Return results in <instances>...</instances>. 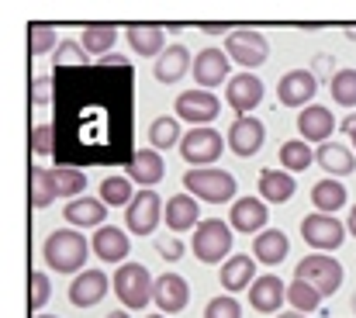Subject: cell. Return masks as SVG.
<instances>
[{
    "mask_svg": "<svg viewBox=\"0 0 356 318\" xmlns=\"http://www.w3.org/2000/svg\"><path fill=\"white\" fill-rule=\"evenodd\" d=\"M90 249H94V246H90L80 232H73V228H56V232H49V239H45V246H42V260H45L49 270H56V273H83V263H87Z\"/></svg>",
    "mask_w": 356,
    "mask_h": 318,
    "instance_id": "6da1fadb",
    "label": "cell"
},
{
    "mask_svg": "<svg viewBox=\"0 0 356 318\" xmlns=\"http://www.w3.org/2000/svg\"><path fill=\"white\" fill-rule=\"evenodd\" d=\"M111 284H115V294L128 312H142L152 301V291H156V280L142 263H121Z\"/></svg>",
    "mask_w": 356,
    "mask_h": 318,
    "instance_id": "7a4b0ae2",
    "label": "cell"
},
{
    "mask_svg": "<svg viewBox=\"0 0 356 318\" xmlns=\"http://www.w3.org/2000/svg\"><path fill=\"white\" fill-rule=\"evenodd\" d=\"M184 187H187V194H194L197 201H208V205H225L236 198V177L229 170H218V166L187 170Z\"/></svg>",
    "mask_w": 356,
    "mask_h": 318,
    "instance_id": "3957f363",
    "label": "cell"
},
{
    "mask_svg": "<svg viewBox=\"0 0 356 318\" xmlns=\"http://www.w3.org/2000/svg\"><path fill=\"white\" fill-rule=\"evenodd\" d=\"M232 225H225L222 218H204L197 228H194V239H191V249L201 263H222L229 253H232Z\"/></svg>",
    "mask_w": 356,
    "mask_h": 318,
    "instance_id": "277c9868",
    "label": "cell"
},
{
    "mask_svg": "<svg viewBox=\"0 0 356 318\" xmlns=\"http://www.w3.org/2000/svg\"><path fill=\"white\" fill-rule=\"evenodd\" d=\"M229 138H222L211 125L208 128H191L180 142V156L191 163V170H204V166H215L225 152Z\"/></svg>",
    "mask_w": 356,
    "mask_h": 318,
    "instance_id": "5b68a950",
    "label": "cell"
},
{
    "mask_svg": "<svg viewBox=\"0 0 356 318\" xmlns=\"http://www.w3.org/2000/svg\"><path fill=\"white\" fill-rule=\"evenodd\" d=\"M225 52L236 66H242V73H252L256 66H263L270 59V42L256 28H236L225 38Z\"/></svg>",
    "mask_w": 356,
    "mask_h": 318,
    "instance_id": "8992f818",
    "label": "cell"
},
{
    "mask_svg": "<svg viewBox=\"0 0 356 318\" xmlns=\"http://www.w3.org/2000/svg\"><path fill=\"white\" fill-rule=\"evenodd\" d=\"M294 277L315 284L322 291V298H332L343 287V263L332 260V256H325V253H312V256H305L294 267Z\"/></svg>",
    "mask_w": 356,
    "mask_h": 318,
    "instance_id": "52a82bcc",
    "label": "cell"
},
{
    "mask_svg": "<svg viewBox=\"0 0 356 318\" xmlns=\"http://www.w3.org/2000/svg\"><path fill=\"white\" fill-rule=\"evenodd\" d=\"M346 225L336 218V214H305L301 218V239L312 246V249H318V253H336L339 246H343V239H346Z\"/></svg>",
    "mask_w": 356,
    "mask_h": 318,
    "instance_id": "ba28073f",
    "label": "cell"
},
{
    "mask_svg": "<svg viewBox=\"0 0 356 318\" xmlns=\"http://www.w3.org/2000/svg\"><path fill=\"white\" fill-rule=\"evenodd\" d=\"M191 73H194V84L201 90H211V87H222V84L232 80V59H229L225 49L208 45V49H201L194 56V70Z\"/></svg>",
    "mask_w": 356,
    "mask_h": 318,
    "instance_id": "9c48e42d",
    "label": "cell"
},
{
    "mask_svg": "<svg viewBox=\"0 0 356 318\" xmlns=\"http://www.w3.org/2000/svg\"><path fill=\"white\" fill-rule=\"evenodd\" d=\"M159 218H163V201H159L156 191H138L131 198V205L124 208V225L135 235H152Z\"/></svg>",
    "mask_w": 356,
    "mask_h": 318,
    "instance_id": "30bf717a",
    "label": "cell"
},
{
    "mask_svg": "<svg viewBox=\"0 0 356 318\" xmlns=\"http://www.w3.org/2000/svg\"><path fill=\"white\" fill-rule=\"evenodd\" d=\"M315 94H318V80H315L312 70H291L277 84V101L284 107H301L305 111V107H312Z\"/></svg>",
    "mask_w": 356,
    "mask_h": 318,
    "instance_id": "8fae6325",
    "label": "cell"
},
{
    "mask_svg": "<svg viewBox=\"0 0 356 318\" xmlns=\"http://www.w3.org/2000/svg\"><path fill=\"white\" fill-rule=\"evenodd\" d=\"M222 111V101L211 94V90H187V94H177V118L180 121H191L194 128H208V121H215Z\"/></svg>",
    "mask_w": 356,
    "mask_h": 318,
    "instance_id": "7c38bea8",
    "label": "cell"
},
{
    "mask_svg": "<svg viewBox=\"0 0 356 318\" xmlns=\"http://www.w3.org/2000/svg\"><path fill=\"white\" fill-rule=\"evenodd\" d=\"M225 104L242 114H252L256 107L263 104V80L256 73H236L229 84H225Z\"/></svg>",
    "mask_w": 356,
    "mask_h": 318,
    "instance_id": "4fadbf2b",
    "label": "cell"
},
{
    "mask_svg": "<svg viewBox=\"0 0 356 318\" xmlns=\"http://www.w3.org/2000/svg\"><path fill=\"white\" fill-rule=\"evenodd\" d=\"M263 142H266V125H263L259 118L242 114V118L232 121V128H229V149L236 152L238 159L256 156V152L263 149Z\"/></svg>",
    "mask_w": 356,
    "mask_h": 318,
    "instance_id": "5bb4252c",
    "label": "cell"
},
{
    "mask_svg": "<svg viewBox=\"0 0 356 318\" xmlns=\"http://www.w3.org/2000/svg\"><path fill=\"white\" fill-rule=\"evenodd\" d=\"M111 287H115V284L108 280L104 270H83V273H76L73 284H70V301H73L76 308H94V305H101V301L108 298Z\"/></svg>",
    "mask_w": 356,
    "mask_h": 318,
    "instance_id": "9a60e30c",
    "label": "cell"
},
{
    "mask_svg": "<svg viewBox=\"0 0 356 318\" xmlns=\"http://www.w3.org/2000/svg\"><path fill=\"white\" fill-rule=\"evenodd\" d=\"M152 301L159 308V315H177L191 305V287L180 273H163L156 277V291H152Z\"/></svg>",
    "mask_w": 356,
    "mask_h": 318,
    "instance_id": "2e32d148",
    "label": "cell"
},
{
    "mask_svg": "<svg viewBox=\"0 0 356 318\" xmlns=\"http://www.w3.org/2000/svg\"><path fill=\"white\" fill-rule=\"evenodd\" d=\"M124 177H128L131 184H138L142 191H152V187L166 177V163H163V156H159L156 149H142V152H135V156L128 159Z\"/></svg>",
    "mask_w": 356,
    "mask_h": 318,
    "instance_id": "e0dca14e",
    "label": "cell"
},
{
    "mask_svg": "<svg viewBox=\"0 0 356 318\" xmlns=\"http://www.w3.org/2000/svg\"><path fill=\"white\" fill-rule=\"evenodd\" d=\"M266 221H270V208H266L263 198H238L236 205H232V214H229V225L236 232H242V235L266 232Z\"/></svg>",
    "mask_w": 356,
    "mask_h": 318,
    "instance_id": "ac0fdd59",
    "label": "cell"
},
{
    "mask_svg": "<svg viewBox=\"0 0 356 318\" xmlns=\"http://www.w3.org/2000/svg\"><path fill=\"white\" fill-rule=\"evenodd\" d=\"M284 298H287V284L277 273H263L249 287V308H256L263 315H277V308L284 305Z\"/></svg>",
    "mask_w": 356,
    "mask_h": 318,
    "instance_id": "d6986e66",
    "label": "cell"
},
{
    "mask_svg": "<svg viewBox=\"0 0 356 318\" xmlns=\"http://www.w3.org/2000/svg\"><path fill=\"white\" fill-rule=\"evenodd\" d=\"M94 256L97 260H104V263H124L128 260V253H131V239H128V232H121L118 225H101L97 232H94Z\"/></svg>",
    "mask_w": 356,
    "mask_h": 318,
    "instance_id": "ffe728a7",
    "label": "cell"
},
{
    "mask_svg": "<svg viewBox=\"0 0 356 318\" xmlns=\"http://www.w3.org/2000/svg\"><path fill=\"white\" fill-rule=\"evenodd\" d=\"M124 38H128V45H131L142 59H152V56L159 59V56L170 49L163 24H142V21H138V24H128V28H124Z\"/></svg>",
    "mask_w": 356,
    "mask_h": 318,
    "instance_id": "44dd1931",
    "label": "cell"
},
{
    "mask_svg": "<svg viewBox=\"0 0 356 318\" xmlns=\"http://www.w3.org/2000/svg\"><path fill=\"white\" fill-rule=\"evenodd\" d=\"M166 218V228L170 232H187V228H197L201 225V205L194 194H173L163 208Z\"/></svg>",
    "mask_w": 356,
    "mask_h": 318,
    "instance_id": "7402d4cb",
    "label": "cell"
},
{
    "mask_svg": "<svg viewBox=\"0 0 356 318\" xmlns=\"http://www.w3.org/2000/svg\"><path fill=\"white\" fill-rule=\"evenodd\" d=\"M332 128H336V118H332L329 107L312 104V107H305V111L298 114V132H301L305 142H318V145H325L329 135H332Z\"/></svg>",
    "mask_w": 356,
    "mask_h": 318,
    "instance_id": "603a6c76",
    "label": "cell"
},
{
    "mask_svg": "<svg viewBox=\"0 0 356 318\" xmlns=\"http://www.w3.org/2000/svg\"><path fill=\"white\" fill-rule=\"evenodd\" d=\"M194 70V59H191V52H187V45H170L159 59H156V66H152V77L159 80V84H177V80H184L187 73Z\"/></svg>",
    "mask_w": 356,
    "mask_h": 318,
    "instance_id": "cb8c5ba5",
    "label": "cell"
},
{
    "mask_svg": "<svg viewBox=\"0 0 356 318\" xmlns=\"http://www.w3.org/2000/svg\"><path fill=\"white\" fill-rule=\"evenodd\" d=\"M291 253V239L280 232V228H266L252 239V260L256 263H266V267H280Z\"/></svg>",
    "mask_w": 356,
    "mask_h": 318,
    "instance_id": "d4e9b609",
    "label": "cell"
},
{
    "mask_svg": "<svg viewBox=\"0 0 356 318\" xmlns=\"http://www.w3.org/2000/svg\"><path fill=\"white\" fill-rule=\"evenodd\" d=\"M218 280H222V287H225L229 294L249 291V287L256 284V260H249V253L225 260V263H222V273H218Z\"/></svg>",
    "mask_w": 356,
    "mask_h": 318,
    "instance_id": "484cf974",
    "label": "cell"
},
{
    "mask_svg": "<svg viewBox=\"0 0 356 318\" xmlns=\"http://www.w3.org/2000/svg\"><path fill=\"white\" fill-rule=\"evenodd\" d=\"M315 163H318L332 180H336V177H350L356 170V152L346 149V145H339V142H325V145L315 149Z\"/></svg>",
    "mask_w": 356,
    "mask_h": 318,
    "instance_id": "4316f807",
    "label": "cell"
},
{
    "mask_svg": "<svg viewBox=\"0 0 356 318\" xmlns=\"http://www.w3.org/2000/svg\"><path fill=\"white\" fill-rule=\"evenodd\" d=\"M63 214H66V221L70 225H76V228H101L104 225V218H108V205L101 201V198H76V201H70L66 208H63Z\"/></svg>",
    "mask_w": 356,
    "mask_h": 318,
    "instance_id": "83f0119b",
    "label": "cell"
},
{
    "mask_svg": "<svg viewBox=\"0 0 356 318\" xmlns=\"http://www.w3.org/2000/svg\"><path fill=\"white\" fill-rule=\"evenodd\" d=\"M294 191H298V184L287 170H263L259 173V198L266 205H284L294 198Z\"/></svg>",
    "mask_w": 356,
    "mask_h": 318,
    "instance_id": "f1b7e54d",
    "label": "cell"
},
{
    "mask_svg": "<svg viewBox=\"0 0 356 318\" xmlns=\"http://www.w3.org/2000/svg\"><path fill=\"white\" fill-rule=\"evenodd\" d=\"M312 205H315V212L336 214L343 205H346V187H343L339 180L325 177V180H318V184L312 187Z\"/></svg>",
    "mask_w": 356,
    "mask_h": 318,
    "instance_id": "f546056e",
    "label": "cell"
},
{
    "mask_svg": "<svg viewBox=\"0 0 356 318\" xmlns=\"http://www.w3.org/2000/svg\"><path fill=\"white\" fill-rule=\"evenodd\" d=\"M184 142V132H180V118L173 114H159L152 125H149V145L159 152V149H173Z\"/></svg>",
    "mask_w": 356,
    "mask_h": 318,
    "instance_id": "4dcf8cb0",
    "label": "cell"
},
{
    "mask_svg": "<svg viewBox=\"0 0 356 318\" xmlns=\"http://www.w3.org/2000/svg\"><path fill=\"white\" fill-rule=\"evenodd\" d=\"M118 42V28L115 24H83V49L87 56H108Z\"/></svg>",
    "mask_w": 356,
    "mask_h": 318,
    "instance_id": "1f68e13d",
    "label": "cell"
},
{
    "mask_svg": "<svg viewBox=\"0 0 356 318\" xmlns=\"http://www.w3.org/2000/svg\"><path fill=\"white\" fill-rule=\"evenodd\" d=\"M287 301L294 305V312H301V315H312V312H318V305L325 301L322 298V291L315 287V284H308V280H291L287 284Z\"/></svg>",
    "mask_w": 356,
    "mask_h": 318,
    "instance_id": "d6a6232c",
    "label": "cell"
},
{
    "mask_svg": "<svg viewBox=\"0 0 356 318\" xmlns=\"http://www.w3.org/2000/svg\"><path fill=\"white\" fill-rule=\"evenodd\" d=\"M312 163H315V152L308 149L305 138H291V142L280 145V166H284L287 173H305Z\"/></svg>",
    "mask_w": 356,
    "mask_h": 318,
    "instance_id": "836d02e7",
    "label": "cell"
},
{
    "mask_svg": "<svg viewBox=\"0 0 356 318\" xmlns=\"http://www.w3.org/2000/svg\"><path fill=\"white\" fill-rule=\"evenodd\" d=\"M56 198H59V187H56V170L35 166V170H31V205H35V208H49Z\"/></svg>",
    "mask_w": 356,
    "mask_h": 318,
    "instance_id": "e575fe53",
    "label": "cell"
},
{
    "mask_svg": "<svg viewBox=\"0 0 356 318\" xmlns=\"http://www.w3.org/2000/svg\"><path fill=\"white\" fill-rule=\"evenodd\" d=\"M131 180L128 177H104L101 180V201L111 208H128L131 205Z\"/></svg>",
    "mask_w": 356,
    "mask_h": 318,
    "instance_id": "d590c367",
    "label": "cell"
},
{
    "mask_svg": "<svg viewBox=\"0 0 356 318\" xmlns=\"http://www.w3.org/2000/svg\"><path fill=\"white\" fill-rule=\"evenodd\" d=\"M56 187H59V198L76 201L87 191V177L80 166H56Z\"/></svg>",
    "mask_w": 356,
    "mask_h": 318,
    "instance_id": "8d00e7d4",
    "label": "cell"
},
{
    "mask_svg": "<svg viewBox=\"0 0 356 318\" xmlns=\"http://www.w3.org/2000/svg\"><path fill=\"white\" fill-rule=\"evenodd\" d=\"M56 70H87V49L76 42V38H66L59 49H56V59H52Z\"/></svg>",
    "mask_w": 356,
    "mask_h": 318,
    "instance_id": "74e56055",
    "label": "cell"
},
{
    "mask_svg": "<svg viewBox=\"0 0 356 318\" xmlns=\"http://www.w3.org/2000/svg\"><path fill=\"white\" fill-rule=\"evenodd\" d=\"M329 90H332V101L343 107H356V70H339L332 80H329Z\"/></svg>",
    "mask_w": 356,
    "mask_h": 318,
    "instance_id": "f35d334b",
    "label": "cell"
},
{
    "mask_svg": "<svg viewBox=\"0 0 356 318\" xmlns=\"http://www.w3.org/2000/svg\"><path fill=\"white\" fill-rule=\"evenodd\" d=\"M28 49H31L35 59L45 56V52H52V49H56V24L31 21V24H28Z\"/></svg>",
    "mask_w": 356,
    "mask_h": 318,
    "instance_id": "ab89813d",
    "label": "cell"
},
{
    "mask_svg": "<svg viewBox=\"0 0 356 318\" xmlns=\"http://www.w3.org/2000/svg\"><path fill=\"white\" fill-rule=\"evenodd\" d=\"M204 318H242V305L236 301V294H218L208 301Z\"/></svg>",
    "mask_w": 356,
    "mask_h": 318,
    "instance_id": "60d3db41",
    "label": "cell"
},
{
    "mask_svg": "<svg viewBox=\"0 0 356 318\" xmlns=\"http://www.w3.org/2000/svg\"><path fill=\"white\" fill-rule=\"evenodd\" d=\"M49 298H52V280H49V273L35 270V273H31V312L42 315V308H45Z\"/></svg>",
    "mask_w": 356,
    "mask_h": 318,
    "instance_id": "b9f144b4",
    "label": "cell"
},
{
    "mask_svg": "<svg viewBox=\"0 0 356 318\" xmlns=\"http://www.w3.org/2000/svg\"><path fill=\"white\" fill-rule=\"evenodd\" d=\"M31 152L35 156L56 152V125H35L31 128Z\"/></svg>",
    "mask_w": 356,
    "mask_h": 318,
    "instance_id": "7bdbcfd3",
    "label": "cell"
},
{
    "mask_svg": "<svg viewBox=\"0 0 356 318\" xmlns=\"http://www.w3.org/2000/svg\"><path fill=\"white\" fill-rule=\"evenodd\" d=\"M52 87H56V77H35L31 80V104L45 107L52 101Z\"/></svg>",
    "mask_w": 356,
    "mask_h": 318,
    "instance_id": "ee69618b",
    "label": "cell"
},
{
    "mask_svg": "<svg viewBox=\"0 0 356 318\" xmlns=\"http://www.w3.org/2000/svg\"><path fill=\"white\" fill-rule=\"evenodd\" d=\"M156 253H159L163 260H180V256H184V242H180L177 235H170V239H159V242H156Z\"/></svg>",
    "mask_w": 356,
    "mask_h": 318,
    "instance_id": "f6af8a7d",
    "label": "cell"
},
{
    "mask_svg": "<svg viewBox=\"0 0 356 318\" xmlns=\"http://www.w3.org/2000/svg\"><path fill=\"white\" fill-rule=\"evenodd\" d=\"M339 128H343L346 135H353V132H356V114H350V118H343V121H339Z\"/></svg>",
    "mask_w": 356,
    "mask_h": 318,
    "instance_id": "bcb514c9",
    "label": "cell"
},
{
    "mask_svg": "<svg viewBox=\"0 0 356 318\" xmlns=\"http://www.w3.org/2000/svg\"><path fill=\"white\" fill-rule=\"evenodd\" d=\"M201 31H208V35H222V31H229V24H201Z\"/></svg>",
    "mask_w": 356,
    "mask_h": 318,
    "instance_id": "7dc6e473",
    "label": "cell"
},
{
    "mask_svg": "<svg viewBox=\"0 0 356 318\" xmlns=\"http://www.w3.org/2000/svg\"><path fill=\"white\" fill-rule=\"evenodd\" d=\"M346 228H350V235H356V205L350 208V218H346Z\"/></svg>",
    "mask_w": 356,
    "mask_h": 318,
    "instance_id": "c3c4849f",
    "label": "cell"
},
{
    "mask_svg": "<svg viewBox=\"0 0 356 318\" xmlns=\"http://www.w3.org/2000/svg\"><path fill=\"white\" fill-rule=\"evenodd\" d=\"M108 318H131V315H128V312H111Z\"/></svg>",
    "mask_w": 356,
    "mask_h": 318,
    "instance_id": "681fc988",
    "label": "cell"
},
{
    "mask_svg": "<svg viewBox=\"0 0 356 318\" xmlns=\"http://www.w3.org/2000/svg\"><path fill=\"white\" fill-rule=\"evenodd\" d=\"M277 318H308V315H301V312H291V315H277Z\"/></svg>",
    "mask_w": 356,
    "mask_h": 318,
    "instance_id": "f907efd6",
    "label": "cell"
},
{
    "mask_svg": "<svg viewBox=\"0 0 356 318\" xmlns=\"http://www.w3.org/2000/svg\"><path fill=\"white\" fill-rule=\"evenodd\" d=\"M35 318H59V315H35Z\"/></svg>",
    "mask_w": 356,
    "mask_h": 318,
    "instance_id": "816d5d0a",
    "label": "cell"
},
{
    "mask_svg": "<svg viewBox=\"0 0 356 318\" xmlns=\"http://www.w3.org/2000/svg\"><path fill=\"white\" fill-rule=\"evenodd\" d=\"M350 138H353V149H356V132H353V135H350Z\"/></svg>",
    "mask_w": 356,
    "mask_h": 318,
    "instance_id": "f5cc1de1",
    "label": "cell"
},
{
    "mask_svg": "<svg viewBox=\"0 0 356 318\" xmlns=\"http://www.w3.org/2000/svg\"><path fill=\"white\" fill-rule=\"evenodd\" d=\"M353 312H356V294H353Z\"/></svg>",
    "mask_w": 356,
    "mask_h": 318,
    "instance_id": "db71d44e",
    "label": "cell"
},
{
    "mask_svg": "<svg viewBox=\"0 0 356 318\" xmlns=\"http://www.w3.org/2000/svg\"><path fill=\"white\" fill-rule=\"evenodd\" d=\"M149 318H166V315H149Z\"/></svg>",
    "mask_w": 356,
    "mask_h": 318,
    "instance_id": "11a10c76",
    "label": "cell"
}]
</instances>
